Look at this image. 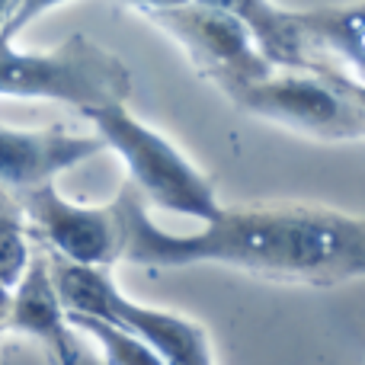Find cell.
Listing matches in <instances>:
<instances>
[{"label": "cell", "instance_id": "obj_1", "mask_svg": "<svg viewBox=\"0 0 365 365\" xmlns=\"http://www.w3.org/2000/svg\"><path fill=\"white\" fill-rule=\"evenodd\" d=\"M122 227L119 263L141 269L227 266L272 282L343 285L365 276V221L308 202H244L225 205L199 231L170 234L154 225L148 202L132 186L113 199Z\"/></svg>", "mask_w": 365, "mask_h": 365}, {"label": "cell", "instance_id": "obj_2", "mask_svg": "<svg viewBox=\"0 0 365 365\" xmlns=\"http://www.w3.org/2000/svg\"><path fill=\"white\" fill-rule=\"evenodd\" d=\"M83 119L93 125L103 148L125 164L132 180L128 186L141 195V202H151L173 215H189L195 221H208L218 212L221 199L212 177H205L158 128L135 119L125 103L90 109Z\"/></svg>", "mask_w": 365, "mask_h": 365}, {"label": "cell", "instance_id": "obj_3", "mask_svg": "<svg viewBox=\"0 0 365 365\" xmlns=\"http://www.w3.org/2000/svg\"><path fill=\"white\" fill-rule=\"evenodd\" d=\"M132 71L87 36H71L51 51H23L0 38V96L55 100L81 113L128 103Z\"/></svg>", "mask_w": 365, "mask_h": 365}, {"label": "cell", "instance_id": "obj_4", "mask_svg": "<svg viewBox=\"0 0 365 365\" xmlns=\"http://www.w3.org/2000/svg\"><path fill=\"white\" fill-rule=\"evenodd\" d=\"M240 109L317 141H359L365 135L362 83L314 68L266 74L231 96Z\"/></svg>", "mask_w": 365, "mask_h": 365}, {"label": "cell", "instance_id": "obj_5", "mask_svg": "<svg viewBox=\"0 0 365 365\" xmlns=\"http://www.w3.org/2000/svg\"><path fill=\"white\" fill-rule=\"evenodd\" d=\"M141 13L177 38L195 68L227 96L272 71L250 29L221 6L202 0H158L141 4Z\"/></svg>", "mask_w": 365, "mask_h": 365}, {"label": "cell", "instance_id": "obj_6", "mask_svg": "<svg viewBox=\"0 0 365 365\" xmlns=\"http://www.w3.org/2000/svg\"><path fill=\"white\" fill-rule=\"evenodd\" d=\"M26 231L45 247L51 259L87 269H113L122 250V227L115 205H81L58 192L55 182L13 195Z\"/></svg>", "mask_w": 365, "mask_h": 365}, {"label": "cell", "instance_id": "obj_7", "mask_svg": "<svg viewBox=\"0 0 365 365\" xmlns=\"http://www.w3.org/2000/svg\"><path fill=\"white\" fill-rule=\"evenodd\" d=\"M96 135L68 128H6L0 125V192L19 195L26 189L55 182L64 170L103 154Z\"/></svg>", "mask_w": 365, "mask_h": 365}, {"label": "cell", "instance_id": "obj_8", "mask_svg": "<svg viewBox=\"0 0 365 365\" xmlns=\"http://www.w3.org/2000/svg\"><path fill=\"white\" fill-rule=\"evenodd\" d=\"M93 314L138 334L141 340L158 349L167 365H215L212 343H208V334L199 324L173 314V311H160L151 308V304L132 302L128 295H122L115 282H109L96 295Z\"/></svg>", "mask_w": 365, "mask_h": 365}, {"label": "cell", "instance_id": "obj_9", "mask_svg": "<svg viewBox=\"0 0 365 365\" xmlns=\"http://www.w3.org/2000/svg\"><path fill=\"white\" fill-rule=\"evenodd\" d=\"M4 327L6 334H19L36 340L51 356L55 365L77 346L81 336L68 324L64 304L55 289V279H51V263L45 253H32L29 269L23 272V279L6 295Z\"/></svg>", "mask_w": 365, "mask_h": 365}, {"label": "cell", "instance_id": "obj_10", "mask_svg": "<svg viewBox=\"0 0 365 365\" xmlns=\"http://www.w3.org/2000/svg\"><path fill=\"white\" fill-rule=\"evenodd\" d=\"M304 48L321 45L330 55L343 58L353 77L362 83V6H321V10L295 13Z\"/></svg>", "mask_w": 365, "mask_h": 365}, {"label": "cell", "instance_id": "obj_11", "mask_svg": "<svg viewBox=\"0 0 365 365\" xmlns=\"http://www.w3.org/2000/svg\"><path fill=\"white\" fill-rule=\"evenodd\" d=\"M64 314L77 336H87L96 343V359L103 365H167L151 343H145L122 324L93 314H77V311H64Z\"/></svg>", "mask_w": 365, "mask_h": 365}, {"label": "cell", "instance_id": "obj_12", "mask_svg": "<svg viewBox=\"0 0 365 365\" xmlns=\"http://www.w3.org/2000/svg\"><path fill=\"white\" fill-rule=\"evenodd\" d=\"M32 253H36V247H32V237L26 231L19 205L10 195L0 192V292L10 295L13 285L29 269Z\"/></svg>", "mask_w": 365, "mask_h": 365}, {"label": "cell", "instance_id": "obj_13", "mask_svg": "<svg viewBox=\"0 0 365 365\" xmlns=\"http://www.w3.org/2000/svg\"><path fill=\"white\" fill-rule=\"evenodd\" d=\"M58 4H68V0H13V10H10V16H6L4 29H0V38L13 42V38H16L26 26L36 23L42 13L55 10Z\"/></svg>", "mask_w": 365, "mask_h": 365}, {"label": "cell", "instance_id": "obj_14", "mask_svg": "<svg viewBox=\"0 0 365 365\" xmlns=\"http://www.w3.org/2000/svg\"><path fill=\"white\" fill-rule=\"evenodd\" d=\"M58 365H103V362L96 359V353H93V349H87L81 340H77V346L71 349V353L64 356V359L58 362Z\"/></svg>", "mask_w": 365, "mask_h": 365}, {"label": "cell", "instance_id": "obj_15", "mask_svg": "<svg viewBox=\"0 0 365 365\" xmlns=\"http://www.w3.org/2000/svg\"><path fill=\"white\" fill-rule=\"evenodd\" d=\"M10 10H13V0H0V29H4V23H6V16H10Z\"/></svg>", "mask_w": 365, "mask_h": 365}, {"label": "cell", "instance_id": "obj_16", "mask_svg": "<svg viewBox=\"0 0 365 365\" xmlns=\"http://www.w3.org/2000/svg\"><path fill=\"white\" fill-rule=\"evenodd\" d=\"M4 317H6V304H0V336H6V327H4Z\"/></svg>", "mask_w": 365, "mask_h": 365}, {"label": "cell", "instance_id": "obj_17", "mask_svg": "<svg viewBox=\"0 0 365 365\" xmlns=\"http://www.w3.org/2000/svg\"><path fill=\"white\" fill-rule=\"evenodd\" d=\"M0 304H6V292H0Z\"/></svg>", "mask_w": 365, "mask_h": 365}]
</instances>
